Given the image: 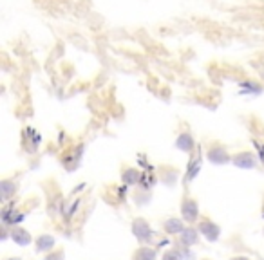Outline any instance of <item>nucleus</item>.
I'll list each match as a JSON object with an SVG mask.
<instances>
[{"label": "nucleus", "mask_w": 264, "mask_h": 260, "mask_svg": "<svg viewBox=\"0 0 264 260\" xmlns=\"http://www.w3.org/2000/svg\"><path fill=\"white\" fill-rule=\"evenodd\" d=\"M206 159L214 165H226V163L232 161V156L228 154L226 147L221 143H212L206 150Z\"/></svg>", "instance_id": "1"}, {"label": "nucleus", "mask_w": 264, "mask_h": 260, "mask_svg": "<svg viewBox=\"0 0 264 260\" xmlns=\"http://www.w3.org/2000/svg\"><path fill=\"white\" fill-rule=\"evenodd\" d=\"M132 233H134V237L138 238L141 244H148L154 237V231L152 228H150V224H148L145 219H141V217L132 220Z\"/></svg>", "instance_id": "2"}, {"label": "nucleus", "mask_w": 264, "mask_h": 260, "mask_svg": "<svg viewBox=\"0 0 264 260\" xmlns=\"http://www.w3.org/2000/svg\"><path fill=\"white\" fill-rule=\"evenodd\" d=\"M197 231H199V233H201L203 237L208 240V242H215V240L221 237V228L215 224L214 220L208 219V217H203V219L199 220Z\"/></svg>", "instance_id": "3"}, {"label": "nucleus", "mask_w": 264, "mask_h": 260, "mask_svg": "<svg viewBox=\"0 0 264 260\" xmlns=\"http://www.w3.org/2000/svg\"><path fill=\"white\" fill-rule=\"evenodd\" d=\"M181 217H183V220L188 222V224L199 222V206H197L196 199H192V197L183 199V204H181Z\"/></svg>", "instance_id": "4"}, {"label": "nucleus", "mask_w": 264, "mask_h": 260, "mask_svg": "<svg viewBox=\"0 0 264 260\" xmlns=\"http://www.w3.org/2000/svg\"><path fill=\"white\" fill-rule=\"evenodd\" d=\"M232 163L237 168H242V170H251V168L257 166V156L253 152L242 150V152H237L235 156H232Z\"/></svg>", "instance_id": "5"}, {"label": "nucleus", "mask_w": 264, "mask_h": 260, "mask_svg": "<svg viewBox=\"0 0 264 260\" xmlns=\"http://www.w3.org/2000/svg\"><path fill=\"white\" fill-rule=\"evenodd\" d=\"M179 240H181V244H183L185 247L196 246V244L199 242V231L194 228H187L183 233L179 235Z\"/></svg>", "instance_id": "6"}, {"label": "nucleus", "mask_w": 264, "mask_h": 260, "mask_svg": "<svg viewBox=\"0 0 264 260\" xmlns=\"http://www.w3.org/2000/svg\"><path fill=\"white\" fill-rule=\"evenodd\" d=\"M185 220L175 219V217H170V219L165 220V231L170 235H181L185 231Z\"/></svg>", "instance_id": "7"}, {"label": "nucleus", "mask_w": 264, "mask_h": 260, "mask_svg": "<svg viewBox=\"0 0 264 260\" xmlns=\"http://www.w3.org/2000/svg\"><path fill=\"white\" fill-rule=\"evenodd\" d=\"M175 148H179V150H183V152H192L194 150V139L192 136H190V132H181V134L178 136V139H175Z\"/></svg>", "instance_id": "8"}, {"label": "nucleus", "mask_w": 264, "mask_h": 260, "mask_svg": "<svg viewBox=\"0 0 264 260\" xmlns=\"http://www.w3.org/2000/svg\"><path fill=\"white\" fill-rule=\"evenodd\" d=\"M11 238H13L15 244H18V246H22V247L31 244V233L22 228H13V231H11Z\"/></svg>", "instance_id": "9"}, {"label": "nucleus", "mask_w": 264, "mask_h": 260, "mask_svg": "<svg viewBox=\"0 0 264 260\" xmlns=\"http://www.w3.org/2000/svg\"><path fill=\"white\" fill-rule=\"evenodd\" d=\"M54 247V238L51 235H40L36 238V251L38 253H49Z\"/></svg>", "instance_id": "10"}, {"label": "nucleus", "mask_w": 264, "mask_h": 260, "mask_svg": "<svg viewBox=\"0 0 264 260\" xmlns=\"http://www.w3.org/2000/svg\"><path fill=\"white\" fill-rule=\"evenodd\" d=\"M132 260H156V251H154L152 247L141 246V247H138V249L134 251Z\"/></svg>", "instance_id": "11"}, {"label": "nucleus", "mask_w": 264, "mask_h": 260, "mask_svg": "<svg viewBox=\"0 0 264 260\" xmlns=\"http://www.w3.org/2000/svg\"><path fill=\"white\" fill-rule=\"evenodd\" d=\"M201 163H203L201 156L197 157V159H194V161H192V165L188 166V172H187V181H192V179H196V175L199 174V168H201Z\"/></svg>", "instance_id": "12"}, {"label": "nucleus", "mask_w": 264, "mask_h": 260, "mask_svg": "<svg viewBox=\"0 0 264 260\" xmlns=\"http://www.w3.org/2000/svg\"><path fill=\"white\" fill-rule=\"evenodd\" d=\"M139 177H141V174H139L138 170H134V168L125 170V174H123V181H125L127 184H136L139 181Z\"/></svg>", "instance_id": "13"}, {"label": "nucleus", "mask_w": 264, "mask_h": 260, "mask_svg": "<svg viewBox=\"0 0 264 260\" xmlns=\"http://www.w3.org/2000/svg\"><path fill=\"white\" fill-rule=\"evenodd\" d=\"M161 260H183V256H181L179 249H168V251L163 253Z\"/></svg>", "instance_id": "14"}, {"label": "nucleus", "mask_w": 264, "mask_h": 260, "mask_svg": "<svg viewBox=\"0 0 264 260\" xmlns=\"http://www.w3.org/2000/svg\"><path fill=\"white\" fill-rule=\"evenodd\" d=\"M13 192L15 190L11 188V183H9V181H2V199L6 201V199H8Z\"/></svg>", "instance_id": "15"}, {"label": "nucleus", "mask_w": 264, "mask_h": 260, "mask_svg": "<svg viewBox=\"0 0 264 260\" xmlns=\"http://www.w3.org/2000/svg\"><path fill=\"white\" fill-rule=\"evenodd\" d=\"M181 256H183V260H194V255L188 251L187 247H183V249H181Z\"/></svg>", "instance_id": "16"}, {"label": "nucleus", "mask_w": 264, "mask_h": 260, "mask_svg": "<svg viewBox=\"0 0 264 260\" xmlns=\"http://www.w3.org/2000/svg\"><path fill=\"white\" fill-rule=\"evenodd\" d=\"M232 260H250V258H246V256H233Z\"/></svg>", "instance_id": "17"}, {"label": "nucleus", "mask_w": 264, "mask_h": 260, "mask_svg": "<svg viewBox=\"0 0 264 260\" xmlns=\"http://www.w3.org/2000/svg\"><path fill=\"white\" fill-rule=\"evenodd\" d=\"M6 260H20V258H6Z\"/></svg>", "instance_id": "18"}, {"label": "nucleus", "mask_w": 264, "mask_h": 260, "mask_svg": "<svg viewBox=\"0 0 264 260\" xmlns=\"http://www.w3.org/2000/svg\"><path fill=\"white\" fill-rule=\"evenodd\" d=\"M262 219H264V204H262Z\"/></svg>", "instance_id": "19"}, {"label": "nucleus", "mask_w": 264, "mask_h": 260, "mask_svg": "<svg viewBox=\"0 0 264 260\" xmlns=\"http://www.w3.org/2000/svg\"><path fill=\"white\" fill-rule=\"evenodd\" d=\"M203 260H210V258H203Z\"/></svg>", "instance_id": "20"}, {"label": "nucleus", "mask_w": 264, "mask_h": 260, "mask_svg": "<svg viewBox=\"0 0 264 260\" xmlns=\"http://www.w3.org/2000/svg\"><path fill=\"white\" fill-rule=\"evenodd\" d=\"M260 260H264V258H260Z\"/></svg>", "instance_id": "21"}]
</instances>
